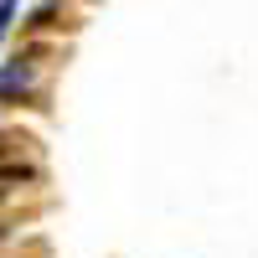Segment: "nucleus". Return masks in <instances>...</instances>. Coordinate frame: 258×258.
Here are the masks:
<instances>
[{
  "label": "nucleus",
  "instance_id": "2",
  "mask_svg": "<svg viewBox=\"0 0 258 258\" xmlns=\"http://www.w3.org/2000/svg\"><path fill=\"white\" fill-rule=\"evenodd\" d=\"M11 16H16V0H0V36H6V26H11Z\"/></svg>",
  "mask_w": 258,
  "mask_h": 258
},
{
  "label": "nucleus",
  "instance_id": "1",
  "mask_svg": "<svg viewBox=\"0 0 258 258\" xmlns=\"http://www.w3.org/2000/svg\"><path fill=\"white\" fill-rule=\"evenodd\" d=\"M0 181H36L31 165H0Z\"/></svg>",
  "mask_w": 258,
  "mask_h": 258
}]
</instances>
